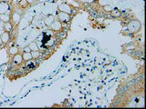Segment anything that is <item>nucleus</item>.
Masks as SVG:
<instances>
[{"instance_id": "1", "label": "nucleus", "mask_w": 146, "mask_h": 109, "mask_svg": "<svg viewBox=\"0 0 146 109\" xmlns=\"http://www.w3.org/2000/svg\"><path fill=\"white\" fill-rule=\"evenodd\" d=\"M22 9H20L17 6L16 8H13L12 7V10H11V14H10V22L12 23V25L15 27H17L19 23L21 21V18L23 16V13H22Z\"/></svg>"}, {"instance_id": "2", "label": "nucleus", "mask_w": 146, "mask_h": 109, "mask_svg": "<svg viewBox=\"0 0 146 109\" xmlns=\"http://www.w3.org/2000/svg\"><path fill=\"white\" fill-rule=\"evenodd\" d=\"M12 7H13L9 0H1L0 1V14L11 13Z\"/></svg>"}, {"instance_id": "3", "label": "nucleus", "mask_w": 146, "mask_h": 109, "mask_svg": "<svg viewBox=\"0 0 146 109\" xmlns=\"http://www.w3.org/2000/svg\"><path fill=\"white\" fill-rule=\"evenodd\" d=\"M57 19L61 22L62 24H68L70 23L72 19V16L70 15V14H67L65 12H61V11H58L57 14Z\"/></svg>"}, {"instance_id": "4", "label": "nucleus", "mask_w": 146, "mask_h": 109, "mask_svg": "<svg viewBox=\"0 0 146 109\" xmlns=\"http://www.w3.org/2000/svg\"><path fill=\"white\" fill-rule=\"evenodd\" d=\"M141 27V24L138 20H132L128 24V29L131 33H137Z\"/></svg>"}, {"instance_id": "5", "label": "nucleus", "mask_w": 146, "mask_h": 109, "mask_svg": "<svg viewBox=\"0 0 146 109\" xmlns=\"http://www.w3.org/2000/svg\"><path fill=\"white\" fill-rule=\"evenodd\" d=\"M58 11H61V12H65L67 14H70V15H73V13H74V7L72 6H70V4L68 3H63V4H60L58 7Z\"/></svg>"}, {"instance_id": "6", "label": "nucleus", "mask_w": 146, "mask_h": 109, "mask_svg": "<svg viewBox=\"0 0 146 109\" xmlns=\"http://www.w3.org/2000/svg\"><path fill=\"white\" fill-rule=\"evenodd\" d=\"M10 62L13 64L14 66H20L21 64L24 62L23 61V58H22V53H17L16 54H14V56H11V60Z\"/></svg>"}, {"instance_id": "7", "label": "nucleus", "mask_w": 146, "mask_h": 109, "mask_svg": "<svg viewBox=\"0 0 146 109\" xmlns=\"http://www.w3.org/2000/svg\"><path fill=\"white\" fill-rule=\"evenodd\" d=\"M49 27H50V29H51L53 32H59V31H61L63 26H62L61 22H59L58 19L55 18V20L52 22V24L49 26Z\"/></svg>"}, {"instance_id": "8", "label": "nucleus", "mask_w": 146, "mask_h": 109, "mask_svg": "<svg viewBox=\"0 0 146 109\" xmlns=\"http://www.w3.org/2000/svg\"><path fill=\"white\" fill-rule=\"evenodd\" d=\"M0 36H1L3 45H7L9 42H10V40H11V33H9V32L4 31L3 33L0 35Z\"/></svg>"}, {"instance_id": "9", "label": "nucleus", "mask_w": 146, "mask_h": 109, "mask_svg": "<svg viewBox=\"0 0 146 109\" xmlns=\"http://www.w3.org/2000/svg\"><path fill=\"white\" fill-rule=\"evenodd\" d=\"M19 48H18L17 45H12V47H10L8 48V54H9V56H14V54H16L17 53H19Z\"/></svg>"}, {"instance_id": "10", "label": "nucleus", "mask_w": 146, "mask_h": 109, "mask_svg": "<svg viewBox=\"0 0 146 109\" xmlns=\"http://www.w3.org/2000/svg\"><path fill=\"white\" fill-rule=\"evenodd\" d=\"M4 31H7V32H9V33H11V32L14 30V26L12 25V23L9 21V22H7V23H4Z\"/></svg>"}, {"instance_id": "11", "label": "nucleus", "mask_w": 146, "mask_h": 109, "mask_svg": "<svg viewBox=\"0 0 146 109\" xmlns=\"http://www.w3.org/2000/svg\"><path fill=\"white\" fill-rule=\"evenodd\" d=\"M17 7L20 9H22V10H25V9H27L29 7V5L27 2V0H19L17 3Z\"/></svg>"}, {"instance_id": "12", "label": "nucleus", "mask_w": 146, "mask_h": 109, "mask_svg": "<svg viewBox=\"0 0 146 109\" xmlns=\"http://www.w3.org/2000/svg\"><path fill=\"white\" fill-rule=\"evenodd\" d=\"M10 14L11 13H6V14H0V20L3 23H7L10 21Z\"/></svg>"}, {"instance_id": "13", "label": "nucleus", "mask_w": 146, "mask_h": 109, "mask_svg": "<svg viewBox=\"0 0 146 109\" xmlns=\"http://www.w3.org/2000/svg\"><path fill=\"white\" fill-rule=\"evenodd\" d=\"M54 20H55V17H54L52 15H48V16H46V18L44 19V23L46 24V26H49L50 25L52 24V22H53Z\"/></svg>"}, {"instance_id": "14", "label": "nucleus", "mask_w": 146, "mask_h": 109, "mask_svg": "<svg viewBox=\"0 0 146 109\" xmlns=\"http://www.w3.org/2000/svg\"><path fill=\"white\" fill-rule=\"evenodd\" d=\"M31 56H32V59H35V60H38V59L42 56V53L40 52V50H38V51H31Z\"/></svg>"}, {"instance_id": "15", "label": "nucleus", "mask_w": 146, "mask_h": 109, "mask_svg": "<svg viewBox=\"0 0 146 109\" xmlns=\"http://www.w3.org/2000/svg\"><path fill=\"white\" fill-rule=\"evenodd\" d=\"M22 58H23V61L24 62L31 60L32 59L31 53L30 52H22Z\"/></svg>"}, {"instance_id": "16", "label": "nucleus", "mask_w": 146, "mask_h": 109, "mask_svg": "<svg viewBox=\"0 0 146 109\" xmlns=\"http://www.w3.org/2000/svg\"><path fill=\"white\" fill-rule=\"evenodd\" d=\"M111 13V16H113V17H115V18H117V17H120L121 16V11L119 10V9H117V8H115V9H112V10L110 12Z\"/></svg>"}, {"instance_id": "17", "label": "nucleus", "mask_w": 146, "mask_h": 109, "mask_svg": "<svg viewBox=\"0 0 146 109\" xmlns=\"http://www.w3.org/2000/svg\"><path fill=\"white\" fill-rule=\"evenodd\" d=\"M29 47L30 48L31 51H38V50H39V47H38V44H36V42H31L29 45Z\"/></svg>"}, {"instance_id": "18", "label": "nucleus", "mask_w": 146, "mask_h": 109, "mask_svg": "<svg viewBox=\"0 0 146 109\" xmlns=\"http://www.w3.org/2000/svg\"><path fill=\"white\" fill-rule=\"evenodd\" d=\"M103 10L104 11H106V12H111V10H112V7H111V6H110V5H104V6H103Z\"/></svg>"}, {"instance_id": "19", "label": "nucleus", "mask_w": 146, "mask_h": 109, "mask_svg": "<svg viewBox=\"0 0 146 109\" xmlns=\"http://www.w3.org/2000/svg\"><path fill=\"white\" fill-rule=\"evenodd\" d=\"M27 2L29 3V7H30V6H34V5L36 3V0H27Z\"/></svg>"}, {"instance_id": "20", "label": "nucleus", "mask_w": 146, "mask_h": 109, "mask_svg": "<svg viewBox=\"0 0 146 109\" xmlns=\"http://www.w3.org/2000/svg\"><path fill=\"white\" fill-rule=\"evenodd\" d=\"M22 52H31V50H30V48H29V45H27V47H26L23 48Z\"/></svg>"}, {"instance_id": "21", "label": "nucleus", "mask_w": 146, "mask_h": 109, "mask_svg": "<svg viewBox=\"0 0 146 109\" xmlns=\"http://www.w3.org/2000/svg\"><path fill=\"white\" fill-rule=\"evenodd\" d=\"M38 3H44V2H47V0H36Z\"/></svg>"}, {"instance_id": "22", "label": "nucleus", "mask_w": 146, "mask_h": 109, "mask_svg": "<svg viewBox=\"0 0 146 109\" xmlns=\"http://www.w3.org/2000/svg\"><path fill=\"white\" fill-rule=\"evenodd\" d=\"M3 45V42H2V39H1V36H0V45Z\"/></svg>"}, {"instance_id": "23", "label": "nucleus", "mask_w": 146, "mask_h": 109, "mask_svg": "<svg viewBox=\"0 0 146 109\" xmlns=\"http://www.w3.org/2000/svg\"><path fill=\"white\" fill-rule=\"evenodd\" d=\"M47 1H49V2H56L57 0H47Z\"/></svg>"}, {"instance_id": "24", "label": "nucleus", "mask_w": 146, "mask_h": 109, "mask_svg": "<svg viewBox=\"0 0 146 109\" xmlns=\"http://www.w3.org/2000/svg\"><path fill=\"white\" fill-rule=\"evenodd\" d=\"M94 1H98V0H94Z\"/></svg>"}, {"instance_id": "25", "label": "nucleus", "mask_w": 146, "mask_h": 109, "mask_svg": "<svg viewBox=\"0 0 146 109\" xmlns=\"http://www.w3.org/2000/svg\"><path fill=\"white\" fill-rule=\"evenodd\" d=\"M0 47H1V45H0ZM0 48H1V47H0Z\"/></svg>"}]
</instances>
